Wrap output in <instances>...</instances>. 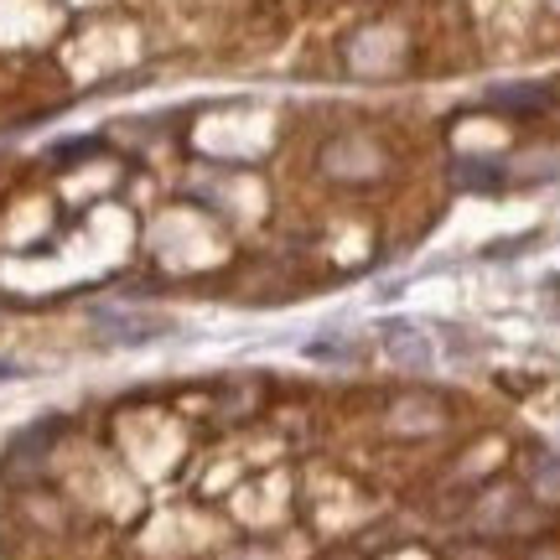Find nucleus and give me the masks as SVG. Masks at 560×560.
Returning a JSON list of instances; mask_svg holds the SVG:
<instances>
[{"instance_id": "nucleus-1", "label": "nucleus", "mask_w": 560, "mask_h": 560, "mask_svg": "<svg viewBox=\"0 0 560 560\" xmlns=\"http://www.w3.org/2000/svg\"><path fill=\"white\" fill-rule=\"evenodd\" d=\"M166 332H172V322L136 317V312H104V317H94V342H109V348L151 342V338H166Z\"/></svg>"}, {"instance_id": "nucleus-2", "label": "nucleus", "mask_w": 560, "mask_h": 560, "mask_svg": "<svg viewBox=\"0 0 560 560\" xmlns=\"http://www.w3.org/2000/svg\"><path fill=\"white\" fill-rule=\"evenodd\" d=\"M380 338H384V348L395 353V363H410V369H425V363H431V342L420 338L410 322H384Z\"/></svg>"}, {"instance_id": "nucleus-3", "label": "nucleus", "mask_w": 560, "mask_h": 560, "mask_svg": "<svg viewBox=\"0 0 560 560\" xmlns=\"http://www.w3.org/2000/svg\"><path fill=\"white\" fill-rule=\"evenodd\" d=\"M457 187H467V192H499L503 166L499 161H457Z\"/></svg>"}, {"instance_id": "nucleus-4", "label": "nucleus", "mask_w": 560, "mask_h": 560, "mask_svg": "<svg viewBox=\"0 0 560 560\" xmlns=\"http://www.w3.org/2000/svg\"><path fill=\"white\" fill-rule=\"evenodd\" d=\"M306 359H317V363H353L359 359V348L348 338H312L306 342Z\"/></svg>"}, {"instance_id": "nucleus-5", "label": "nucleus", "mask_w": 560, "mask_h": 560, "mask_svg": "<svg viewBox=\"0 0 560 560\" xmlns=\"http://www.w3.org/2000/svg\"><path fill=\"white\" fill-rule=\"evenodd\" d=\"M550 94L545 89H535V83H524V89H499L493 94V104H520V109H535V104H545Z\"/></svg>"}, {"instance_id": "nucleus-6", "label": "nucleus", "mask_w": 560, "mask_h": 560, "mask_svg": "<svg viewBox=\"0 0 560 560\" xmlns=\"http://www.w3.org/2000/svg\"><path fill=\"white\" fill-rule=\"evenodd\" d=\"M540 493L545 499H560V462H550V457L540 462Z\"/></svg>"}, {"instance_id": "nucleus-7", "label": "nucleus", "mask_w": 560, "mask_h": 560, "mask_svg": "<svg viewBox=\"0 0 560 560\" xmlns=\"http://www.w3.org/2000/svg\"><path fill=\"white\" fill-rule=\"evenodd\" d=\"M11 374H21L16 363H0V380H11Z\"/></svg>"}]
</instances>
